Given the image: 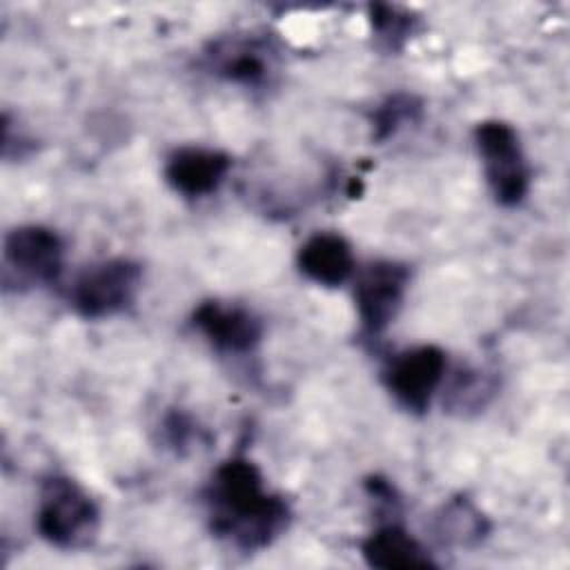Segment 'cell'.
Segmentation results:
<instances>
[{"label": "cell", "mask_w": 570, "mask_h": 570, "mask_svg": "<svg viewBox=\"0 0 570 570\" xmlns=\"http://www.w3.org/2000/svg\"><path fill=\"white\" fill-rule=\"evenodd\" d=\"M203 505L209 532L238 552L269 548L292 521L285 497L267 488L261 468L247 456H229L214 468Z\"/></svg>", "instance_id": "1"}, {"label": "cell", "mask_w": 570, "mask_h": 570, "mask_svg": "<svg viewBox=\"0 0 570 570\" xmlns=\"http://www.w3.org/2000/svg\"><path fill=\"white\" fill-rule=\"evenodd\" d=\"M36 530L58 550H85L98 537L100 508L76 479L49 474L38 490Z\"/></svg>", "instance_id": "2"}, {"label": "cell", "mask_w": 570, "mask_h": 570, "mask_svg": "<svg viewBox=\"0 0 570 570\" xmlns=\"http://www.w3.org/2000/svg\"><path fill=\"white\" fill-rule=\"evenodd\" d=\"M472 140L494 203L508 209L519 207L532 183V167L519 131L505 120L488 118L474 125Z\"/></svg>", "instance_id": "3"}, {"label": "cell", "mask_w": 570, "mask_h": 570, "mask_svg": "<svg viewBox=\"0 0 570 570\" xmlns=\"http://www.w3.org/2000/svg\"><path fill=\"white\" fill-rule=\"evenodd\" d=\"M142 287V265L129 256H109L85 265L67 289L69 307L87 321L125 314Z\"/></svg>", "instance_id": "4"}, {"label": "cell", "mask_w": 570, "mask_h": 570, "mask_svg": "<svg viewBox=\"0 0 570 570\" xmlns=\"http://www.w3.org/2000/svg\"><path fill=\"white\" fill-rule=\"evenodd\" d=\"M281 51L265 33H229L203 49V67L209 76L240 89H267L278 73Z\"/></svg>", "instance_id": "5"}, {"label": "cell", "mask_w": 570, "mask_h": 570, "mask_svg": "<svg viewBox=\"0 0 570 570\" xmlns=\"http://www.w3.org/2000/svg\"><path fill=\"white\" fill-rule=\"evenodd\" d=\"M448 354L434 343H421L392 354L383 370L381 381L394 403L410 414H425L432 399L445 385Z\"/></svg>", "instance_id": "6"}, {"label": "cell", "mask_w": 570, "mask_h": 570, "mask_svg": "<svg viewBox=\"0 0 570 570\" xmlns=\"http://www.w3.org/2000/svg\"><path fill=\"white\" fill-rule=\"evenodd\" d=\"M412 281L410 265L394 258H376L354 274V307L361 332L381 336L399 316Z\"/></svg>", "instance_id": "7"}, {"label": "cell", "mask_w": 570, "mask_h": 570, "mask_svg": "<svg viewBox=\"0 0 570 570\" xmlns=\"http://www.w3.org/2000/svg\"><path fill=\"white\" fill-rule=\"evenodd\" d=\"M65 238L38 223L9 229L2 240V265L20 285H53L65 269Z\"/></svg>", "instance_id": "8"}, {"label": "cell", "mask_w": 570, "mask_h": 570, "mask_svg": "<svg viewBox=\"0 0 570 570\" xmlns=\"http://www.w3.org/2000/svg\"><path fill=\"white\" fill-rule=\"evenodd\" d=\"M191 327L209 343L212 350L225 356H247L263 341L261 316L232 301L209 298L194 307Z\"/></svg>", "instance_id": "9"}, {"label": "cell", "mask_w": 570, "mask_h": 570, "mask_svg": "<svg viewBox=\"0 0 570 570\" xmlns=\"http://www.w3.org/2000/svg\"><path fill=\"white\" fill-rule=\"evenodd\" d=\"M232 169V156L216 147L180 145L163 165L165 183L183 198L198 200L218 191Z\"/></svg>", "instance_id": "10"}, {"label": "cell", "mask_w": 570, "mask_h": 570, "mask_svg": "<svg viewBox=\"0 0 570 570\" xmlns=\"http://www.w3.org/2000/svg\"><path fill=\"white\" fill-rule=\"evenodd\" d=\"M296 267L321 287H341L356 274L352 243L338 232H314L301 243Z\"/></svg>", "instance_id": "11"}, {"label": "cell", "mask_w": 570, "mask_h": 570, "mask_svg": "<svg viewBox=\"0 0 570 570\" xmlns=\"http://www.w3.org/2000/svg\"><path fill=\"white\" fill-rule=\"evenodd\" d=\"M361 557L370 568L379 570L436 568V561L428 546L394 519L379 523L361 541Z\"/></svg>", "instance_id": "12"}, {"label": "cell", "mask_w": 570, "mask_h": 570, "mask_svg": "<svg viewBox=\"0 0 570 570\" xmlns=\"http://www.w3.org/2000/svg\"><path fill=\"white\" fill-rule=\"evenodd\" d=\"M434 534L448 546L474 548L490 534V521L468 497H452L434 514Z\"/></svg>", "instance_id": "13"}, {"label": "cell", "mask_w": 570, "mask_h": 570, "mask_svg": "<svg viewBox=\"0 0 570 570\" xmlns=\"http://www.w3.org/2000/svg\"><path fill=\"white\" fill-rule=\"evenodd\" d=\"M423 116V102L414 94L396 91L385 96L370 114V131L376 145L394 138L405 127L419 122Z\"/></svg>", "instance_id": "14"}, {"label": "cell", "mask_w": 570, "mask_h": 570, "mask_svg": "<svg viewBox=\"0 0 570 570\" xmlns=\"http://www.w3.org/2000/svg\"><path fill=\"white\" fill-rule=\"evenodd\" d=\"M367 22L376 45L385 51H399L416 31L419 18L399 4H370Z\"/></svg>", "instance_id": "15"}, {"label": "cell", "mask_w": 570, "mask_h": 570, "mask_svg": "<svg viewBox=\"0 0 570 570\" xmlns=\"http://www.w3.org/2000/svg\"><path fill=\"white\" fill-rule=\"evenodd\" d=\"M494 390H497V383L490 374L481 370H463L456 374L454 383L445 392H448L450 407L459 412H468V410L485 407Z\"/></svg>", "instance_id": "16"}, {"label": "cell", "mask_w": 570, "mask_h": 570, "mask_svg": "<svg viewBox=\"0 0 570 570\" xmlns=\"http://www.w3.org/2000/svg\"><path fill=\"white\" fill-rule=\"evenodd\" d=\"M163 434H165V441L171 450L185 452L187 448H191L194 439L198 441L200 430H198L196 421L189 414L174 410V412L163 416Z\"/></svg>", "instance_id": "17"}]
</instances>
